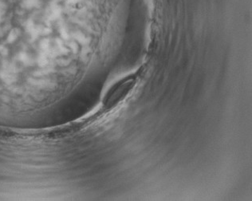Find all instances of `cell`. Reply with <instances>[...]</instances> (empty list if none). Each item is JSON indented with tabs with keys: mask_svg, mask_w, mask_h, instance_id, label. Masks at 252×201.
Instances as JSON below:
<instances>
[{
	"mask_svg": "<svg viewBox=\"0 0 252 201\" xmlns=\"http://www.w3.org/2000/svg\"><path fill=\"white\" fill-rule=\"evenodd\" d=\"M137 73L126 76L116 82L108 90L103 99V107L106 110L114 109L127 98L137 82Z\"/></svg>",
	"mask_w": 252,
	"mask_h": 201,
	"instance_id": "obj_1",
	"label": "cell"
}]
</instances>
